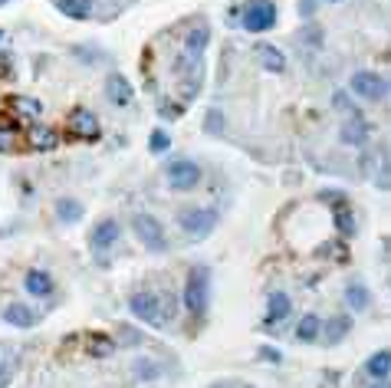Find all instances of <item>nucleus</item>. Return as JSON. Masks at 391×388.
<instances>
[{
    "instance_id": "obj_1",
    "label": "nucleus",
    "mask_w": 391,
    "mask_h": 388,
    "mask_svg": "<svg viewBox=\"0 0 391 388\" xmlns=\"http://www.w3.org/2000/svg\"><path fill=\"white\" fill-rule=\"evenodd\" d=\"M184 306L191 316H204L210 306V270L207 266H194L188 274V283H184Z\"/></svg>"
},
{
    "instance_id": "obj_2",
    "label": "nucleus",
    "mask_w": 391,
    "mask_h": 388,
    "mask_svg": "<svg viewBox=\"0 0 391 388\" xmlns=\"http://www.w3.org/2000/svg\"><path fill=\"white\" fill-rule=\"evenodd\" d=\"M178 224H181V230L191 240H204V237L214 234V228H217V211L214 208H184L181 214H178Z\"/></svg>"
},
{
    "instance_id": "obj_3",
    "label": "nucleus",
    "mask_w": 391,
    "mask_h": 388,
    "mask_svg": "<svg viewBox=\"0 0 391 388\" xmlns=\"http://www.w3.org/2000/svg\"><path fill=\"white\" fill-rule=\"evenodd\" d=\"M132 230H135V237L152 250V254H164V250H168V237H164L162 221L152 218V214H135Z\"/></svg>"
},
{
    "instance_id": "obj_4",
    "label": "nucleus",
    "mask_w": 391,
    "mask_h": 388,
    "mask_svg": "<svg viewBox=\"0 0 391 388\" xmlns=\"http://www.w3.org/2000/svg\"><path fill=\"white\" fill-rule=\"evenodd\" d=\"M277 23V4L273 0H250L243 10V30L247 33H267Z\"/></svg>"
},
{
    "instance_id": "obj_5",
    "label": "nucleus",
    "mask_w": 391,
    "mask_h": 388,
    "mask_svg": "<svg viewBox=\"0 0 391 388\" xmlns=\"http://www.w3.org/2000/svg\"><path fill=\"white\" fill-rule=\"evenodd\" d=\"M66 132H69V139H76V142H96L99 135H102V125H99L96 112L73 109V112H69V122H66Z\"/></svg>"
},
{
    "instance_id": "obj_6",
    "label": "nucleus",
    "mask_w": 391,
    "mask_h": 388,
    "mask_svg": "<svg viewBox=\"0 0 391 388\" xmlns=\"http://www.w3.org/2000/svg\"><path fill=\"white\" fill-rule=\"evenodd\" d=\"M168 184H172L174 191H191L200 184V168L198 161L191 158H178L168 165Z\"/></svg>"
},
{
    "instance_id": "obj_7",
    "label": "nucleus",
    "mask_w": 391,
    "mask_h": 388,
    "mask_svg": "<svg viewBox=\"0 0 391 388\" xmlns=\"http://www.w3.org/2000/svg\"><path fill=\"white\" fill-rule=\"evenodd\" d=\"M352 93L359 95V99H368V102H382L385 95H388V83H385L378 73L362 69V73L352 76Z\"/></svg>"
},
{
    "instance_id": "obj_8",
    "label": "nucleus",
    "mask_w": 391,
    "mask_h": 388,
    "mask_svg": "<svg viewBox=\"0 0 391 388\" xmlns=\"http://www.w3.org/2000/svg\"><path fill=\"white\" fill-rule=\"evenodd\" d=\"M323 201L332 208L335 228L342 230L345 237H352L355 234V218H352V208H349V198H345L342 191H323Z\"/></svg>"
},
{
    "instance_id": "obj_9",
    "label": "nucleus",
    "mask_w": 391,
    "mask_h": 388,
    "mask_svg": "<svg viewBox=\"0 0 391 388\" xmlns=\"http://www.w3.org/2000/svg\"><path fill=\"white\" fill-rule=\"evenodd\" d=\"M128 310H132L142 322H148V326H162L164 322L162 303H158V296L155 293H135L132 300H128Z\"/></svg>"
},
{
    "instance_id": "obj_10",
    "label": "nucleus",
    "mask_w": 391,
    "mask_h": 388,
    "mask_svg": "<svg viewBox=\"0 0 391 388\" xmlns=\"http://www.w3.org/2000/svg\"><path fill=\"white\" fill-rule=\"evenodd\" d=\"M115 240H119V221H112V218L99 221L96 228H92V237H89V244H92V250H96V254L109 250Z\"/></svg>"
},
{
    "instance_id": "obj_11",
    "label": "nucleus",
    "mask_w": 391,
    "mask_h": 388,
    "mask_svg": "<svg viewBox=\"0 0 391 388\" xmlns=\"http://www.w3.org/2000/svg\"><path fill=\"white\" fill-rule=\"evenodd\" d=\"M27 139H30V148H33V152H53L59 145V132L49 129V125H33L27 132Z\"/></svg>"
},
{
    "instance_id": "obj_12",
    "label": "nucleus",
    "mask_w": 391,
    "mask_h": 388,
    "mask_svg": "<svg viewBox=\"0 0 391 388\" xmlns=\"http://www.w3.org/2000/svg\"><path fill=\"white\" fill-rule=\"evenodd\" d=\"M7 109L17 115V119H37V115L43 112L40 99H33V95H20V93L7 95Z\"/></svg>"
},
{
    "instance_id": "obj_13",
    "label": "nucleus",
    "mask_w": 391,
    "mask_h": 388,
    "mask_svg": "<svg viewBox=\"0 0 391 388\" xmlns=\"http://www.w3.org/2000/svg\"><path fill=\"white\" fill-rule=\"evenodd\" d=\"M253 53H257L260 66L270 69V73H283V69H287V57H283L277 47H270V43H257V47H253Z\"/></svg>"
},
{
    "instance_id": "obj_14",
    "label": "nucleus",
    "mask_w": 391,
    "mask_h": 388,
    "mask_svg": "<svg viewBox=\"0 0 391 388\" xmlns=\"http://www.w3.org/2000/svg\"><path fill=\"white\" fill-rule=\"evenodd\" d=\"M109 99H112L115 105H128L135 99V89H132V83H128V79L122 76V73H112V76H109Z\"/></svg>"
},
{
    "instance_id": "obj_15",
    "label": "nucleus",
    "mask_w": 391,
    "mask_h": 388,
    "mask_svg": "<svg viewBox=\"0 0 391 388\" xmlns=\"http://www.w3.org/2000/svg\"><path fill=\"white\" fill-rule=\"evenodd\" d=\"M365 375H368V379H375V382H388V375H391V352L388 349L375 352L372 359L365 362Z\"/></svg>"
},
{
    "instance_id": "obj_16",
    "label": "nucleus",
    "mask_w": 391,
    "mask_h": 388,
    "mask_svg": "<svg viewBox=\"0 0 391 388\" xmlns=\"http://www.w3.org/2000/svg\"><path fill=\"white\" fill-rule=\"evenodd\" d=\"M349 329H352V319H349V316H332V319L319 329V336H323L329 346H335V342H342L345 336H349Z\"/></svg>"
},
{
    "instance_id": "obj_17",
    "label": "nucleus",
    "mask_w": 391,
    "mask_h": 388,
    "mask_svg": "<svg viewBox=\"0 0 391 388\" xmlns=\"http://www.w3.org/2000/svg\"><path fill=\"white\" fill-rule=\"evenodd\" d=\"M368 135H372V125L365 122V119H349V122L342 125V142L345 145H365Z\"/></svg>"
},
{
    "instance_id": "obj_18",
    "label": "nucleus",
    "mask_w": 391,
    "mask_h": 388,
    "mask_svg": "<svg viewBox=\"0 0 391 388\" xmlns=\"http://www.w3.org/2000/svg\"><path fill=\"white\" fill-rule=\"evenodd\" d=\"M89 355H96V359H105V355H112L115 352V342L112 336H105V332H86V339H83Z\"/></svg>"
},
{
    "instance_id": "obj_19",
    "label": "nucleus",
    "mask_w": 391,
    "mask_h": 388,
    "mask_svg": "<svg viewBox=\"0 0 391 388\" xmlns=\"http://www.w3.org/2000/svg\"><path fill=\"white\" fill-rule=\"evenodd\" d=\"M4 319H7L10 326H17V329H30V326L37 322V312L23 303H10L7 310H4Z\"/></svg>"
},
{
    "instance_id": "obj_20",
    "label": "nucleus",
    "mask_w": 391,
    "mask_h": 388,
    "mask_svg": "<svg viewBox=\"0 0 391 388\" xmlns=\"http://www.w3.org/2000/svg\"><path fill=\"white\" fill-rule=\"evenodd\" d=\"M289 310H293V300H289L287 293H270V300H267V326H270V322L287 319Z\"/></svg>"
},
{
    "instance_id": "obj_21",
    "label": "nucleus",
    "mask_w": 391,
    "mask_h": 388,
    "mask_svg": "<svg viewBox=\"0 0 391 388\" xmlns=\"http://www.w3.org/2000/svg\"><path fill=\"white\" fill-rule=\"evenodd\" d=\"M23 286H27V293H33V296H49L53 293V276H49L47 270H30Z\"/></svg>"
},
{
    "instance_id": "obj_22",
    "label": "nucleus",
    "mask_w": 391,
    "mask_h": 388,
    "mask_svg": "<svg viewBox=\"0 0 391 388\" xmlns=\"http://www.w3.org/2000/svg\"><path fill=\"white\" fill-rule=\"evenodd\" d=\"M56 10L69 20H89L92 17V0H56Z\"/></svg>"
},
{
    "instance_id": "obj_23",
    "label": "nucleus",
    "mask_w": 391,
    "mask_h": 388,
    "mask_svg": "<svg viewBox=\"0 0 391 388\" xmlns=\"http://www.w3.org/2000/svg\"><path fill=\"white\" fill-rule=\"evenodd\" d=\"M345 300H349V306H352L355 312H362L372 306V293H368V286L359 283V280H352V283L345 286Z\"/></svg>"
},
{
    "instance_id": "obj_24",
    "label": "nucleus",
    "mask_w": 391,
    "mask_h": 388,
    "mask_svg": "<svg viewBox=\"0 0 391 388\" xmlns=\"http://www.w3.org/2000/svg\"><path fill=\"white\" fill-rule=\"evenodd\" d=\"M319 329H323V319L313 316V312H306L303 319H299V326H296V339L299 342H315L319 339Z\"/></svg>"
},
{
    "instance_id": "obj_25",
    "label": "nucleus",
    "mask_w": 391,
    "mask_h": 388,
    "mask_svg": "<svg viewBox=\"0 0 391 388\" xmlns=\"http://www.w3.org/2000/svg\"><path fill=\"white\" fill-rule=\"evenodd\" d=\"M132 372L138 375L142 382H155V379H162V365L155 359H145V355H138V359L132 362Z\"/></svg>"
},
{
    "instance_id": "obj_26",
    "label": "nucleus",
    "mask_w": 391,
    "mask_h": 388,
    "mask_svg": "<svg viewBox=\"0 0 391 388\" xmlns=\"http://www.w3.org/2000/svg\"><path fill=\"white\" fill-rule=\"evenodd\" d=\"M56 218L66 221V224H76V221H83V204L73 198H59L56 201Z\"/></svg>"
},
{
    "instance_id": "obj_27",
    "label": "nucleus",
    "mask_w": 391,
    "mask_h": 388,
    "mask_svg": "<svg viewBox=\"0 0 391 388\" xmlns=\"http://www.w3.org/2000/svg\"><path fill=\"white\" fill-rule=\"evenodd\" d=\"M207 23H198V27L191 30V33H188V37H184V49H188V53H204V47H207Z\"/></svg>"
},
{
    "instance_id": "obj_28",
    "label": "nucleus",
    "mask_w": 391,
    "mask_h": 388,
    "mask_svg": "<svg viewBox=\"0 0 391 388\" xmlns=\"http://www.w3.org/2000/svg\"><path fill=\"white\" fill-rule=\"evenodd\" d=\"M332 105H335V109H339V112L345 115V119H362V109H359V105H355L352 99L345 95V89H335Z\"/></svg>"
},
{
    "instance_id": "obj_29",
    "label": "nucleus",
    "mask_w": 391,
    "mask_h": 388,
    "mask_svg": "<svg viewBox=\"0 0 391 388\" xmlns=\"http://www.w3.org/2000/svg\"><path fill=\"white\" fill-rule=\"evenodd\" d=\"M13 139H17L13 119H0V152H10V148H13Z\"/></svg>"
},
{
    "instance_id": "obj_30",
    "label": "nucleus",
    "mask_w": 391,
    "mask_h": 388,
    "mask_svg": "<svg viewBox=\"0 0 391 388\" xmlns=\"http://www.w3.org/2000/svg\"><path fill=\"white\" fill-rule=\"evenodd\" d=\"M204 132L207 135L224 132V112H220V109H207V115H204Z\"/></svg>"
},
{
    "instance_id": "obj_31",
    "label": "nucleus",
    "mask_w": 391,
    "mask_h": 388,
    "mask_svg": "<svg viewBox=\"0 0 391 388\" xmlns=\"http://www.w3.org/2000/svg\"><path fill=\"white\" fill-rule=\"evenodd\" d=\"M148 148H152L155 155L168 152V148H172V135L164 132V129H155V132H152V139H148Z\"/></svg>"
},
{
    "instance_id": "obj_32",
    "label": "nucleus",
    "mask_w": 391,
    "mask_h": 388,
    "mask_svg": "<svg viewBox=\"0 0 391 388\" xmlns=\"http://www.w3.org/2000/svg\"><path fill=\"white\" fill-rule=\"evenodd\" d=\"M296 37H303L306 47H323V30L319 27H306L303 33H296Z\"/></svg>"
},
{
    "instance_id": "obj_33",
    "label": "nucleus",
    "mask_w": 391,
    "mask_h": 388,
    "mask_svg": "<svg viewBox=\"0 0 391 388\" xmlns=\"http://www.w3.org/2000/svg\"><path fill=\"white\" fill-rule=\"evenodd\" d=\"M119 339H122L125 346H142V332H135V329H128V326H122Z\"/></svg>"
},
{
    "instance_id": "obj_34",
    "label": "nucleus",
    "mask_w": 391,
    "mask_h": 388,
    "mask_svg": "<svg viewBox=\"0 0 391 388\" xmlns=\"http://www.w3.org/2000/svg\"><path fill=\"white\" fill-rule=\"evenodd\" d=\"M260 359L263 362H279L283 355H279V349H273V346H263V349H260Z\"/></svg>"
},
{
    "instance_id": "obj_35",
    "label": "nucleus",
    "mask_w": 391,
    "mask_h": 388,
    "mask_svg": "<svg viewBox=\"0 0 391 388\" xmlns=\"http://www.w3.org/2000/svg\"><path fill=\"white\" fill-rule=\"evenodd\" d=\"M299 13H303L306 20L313 17V13H315V0H299Z\"/></svg>"
},
{
    "instance_id": "obj_36",
    "label": "nucleus",
    "mask_w": 391,
    "mask_h": 388,
    "mask_svg": "<svg viewBox=\"0 0 391 388\" xmlns=\"http://www.w3.org/2000/svg\"><path fill=\"white\" fill-rule=\"evenodd\" d=\"M7 352L10 349H4V346H0V385H4V379H7Z\"/></svg>"
},
{
    "instance_id": "obj_37",
    "label": "nucleus",
    "mask_w": 391,
    "mask_h": 388,
    "mask_svg": "<svg viewBox=\"0 0 391 388\" xmlns=\"http://www.w3.org/2000/svg\"><path fill=\"white\" fill-rule=\"evenodd\" d=\"M207 388H234L230 382H217V385H207Z\"/></svg>"
},
{
    "instance_id": "obj_38",
    "label": "nucleus",
    "mask_w": 391,
    "mask_h": 388,
    "mask_svg": "<svg viewBox=\"0 0 391 388\" xmlns=\"http://www.w3.org/2000/svg\"><path fill=\"white\" fill-rule=\"evenodd\" d=\"M372 388H388V382H378V385H372Z\"/></svg>"
},
{
    "instance_id": "obj_39",
    "label": "nucleus",
    "mask_w": 391,
    "mask_h": 388,
    "mask_svg": "<svg viewBox=\"0 0 391 388\" xmlns=\"http://www.w3.org/2000/svg\"><path fill=\"white\" fill-rule=\"evenodd\" d=\"M4 4H10V0H0V7H4Z\"/></svg>"
},
{
    "instance_id": "obj_40",
    "label": "nucleus",
    "mask_w": 391,
    "mask_h": 388,
    "mask_svg": "<svg viewBox=\"0 0 391 388\" xmlns=\"http://www.w3.org/2000/svg\"><path fill=\"white\" fill-rule=\"evenodd\" d=\"M0 40H4V30H0Z\"/></svg>"
},
{
    "instance_id": "obj_41",
    "label": "nucleus",
    "mask_w": 391,
    "mask_h": 388,
    "mask_svg": "<svg viewBox=\"0 0 391 388\" xmlns=\"http://www.w3.org/2000/svg\"><path fill=\"white\" fill-rule=\"evenodd\" d=\"M329 4H339V0H329Z\"/></svg>"
}]
</instances>
